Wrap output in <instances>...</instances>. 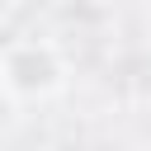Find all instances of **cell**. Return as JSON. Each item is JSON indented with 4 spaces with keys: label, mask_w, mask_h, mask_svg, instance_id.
Returning <instances> with one entry per match:
<instances>
[{
    "label": "cell",
    "mask_w": 151,
    "mask_h": 151,
    "mask_svg": "<svg viewBox=\"0 0 151 151\" xmlns=\"http://www.w3.org/2000/svg\"><path fill=\"white\" fill-rule=\"evenodd\" d=\"M66 76H71L66 52L52 38H14V42L0 47V85H5V94L19 109L61 94Z\"/></svg>",
    "instance_id": "cell-1"
},
{
    "label": "cell",
    "mask_w": 151,
    "mask_h": 151,
    "mask_svg": "<svg viewBox=\"0 0 151 151\" xmlns=\"http://www.w3.org/2000/svg\"><path fill=\"white\" fill-rule=\"evenodd\" d=\"M14 113H19V104H14V99L5 94V85H0V127H9V123H14Z\"/></svg>",
    "instance_id": "cell-2"
}]
</instances>
